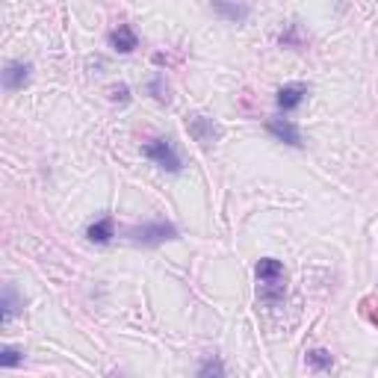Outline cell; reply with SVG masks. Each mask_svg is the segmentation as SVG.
Instances as JSON below:
<instances>
[{
    "instance_id": "6da1fadb",
    "label": "cell",
    "mask_w": 378,
    "mask_h": 378,
    "mask_svg": "<svg viewBox=\"0 0 378 378\" xmlns=\"http://www.w3.org/2000/svg\"><path fill=\"white\" fill-rule=\"evenodd\" d=\"M257 296L260 301H266V305H281L284 296H287V269L281 260L275 257H263L257 263Z\"/></svg>"
},
{
    "instance_id": "7a4b0ae2",
    "label": "cell",
    "mask_w": 378,
    "mask_h": 378,
    "mask_svg": "<svg viewBox=\"0 0 378 378\" xmlns=\"http://www.w3.org/2000/svg\"><path fill=\"white\" fill-rule=\"evenodd\" d=\"M169 239H178V228L172 222H148L130 231V243L145 245V248H157L162 243H169Z\"/></svg>"
},
{
    "instance_id": "3957f363",
    "label": "cell",
    "mask_w": 378,
    "mask_h": 378,
    "mask_svg": "<svg viewBox=\"0 0 378 378\" xmlns=\"http://www.w3.org/2000/svg\"><path fill=\"white\" fill-rule=\"evenodd\" d=\"M142 154H145L151 162H154V166L166 169V172H172V174H178V172L183 169L181 154L174 151L172 139H151V142L142 148Z\"/></svg>"
},
{
    "instance_id": "277c9868",
    "label": "cell",
    "mask_w": 378,
    "mask_h": 378,
    "mask_svg": "<svg viewBox=\"0 0 378 378\" xmlns=\"http://www.w3.org/2000/svg\"><path fill=\"white\" fill-rule=\"evenodd\" d=\"M186 130H189V136H192L198 145H204V148L222 139V128H219V124L213 121L210 116H198V112L186 119Z\"/></svg>"
},
{
    "instance_id": "5b68a950",
    "label": "cell",
    "mask_w": 378,
    "mask_h": 378,
    "mask_svg": "<svg viewBox=\"0 0 378 378\" xmlns=\"http://www.w3.org/2000/svg\"><path fill=\"white\" fill-rule=\"evenodd\" d=\"M30 74H33V66L24 59H9L3 66V89L6 92H18L24 86L30 83Z\"/></svg>"
},
{
    "instance_id": "8992f818",
    "label": "cell",
    "mask_w": 378,
    "mask_h": 378,
    "mask_svg": "<svg viewBox=\"0 0 378 378\" xmlns=\"http://www.w3.org/2000/svg\"><path fill=\"white\" fill-rule=\"evenodd\" d=\"M210 9L228 24H243L251 15L248 3H243V0H210Z\"/></svg>"
},
{
    "instance_id": "52a82bcc",
    "label": "cell",
    "mask_w": 378,
    "mask_h": 378,
    "mask_svg": "<svg viewBox=\"0 0 378 378\" xmlns=\"http://www.w3.org/2000/svg\"><path fill=\"white\" fill-rule=\"evenodd\" d=\"M266 130H269L278 142H284V145H293V148L305 145V142H301V130H298L289 119H269V121H266Z\"/></svg>"
},
{
    "instance_id": "ba28073f",
    "label": "cell",
    "mask_w": 378,
    "mask_h": 378,
    "mask_svg": "<svg viewBox=\"0 0 378 378\" xmlns=\"http://www.w3.org/2000/svg\"><path fill=\"white\" fill-rule=\"evenodd\" d=\"M109 45L119 50V54H133L136 47H139V36L133 33V27L128 24H119V30L109 33Z\"/></svg>"
},
{
    "instance_id": "9c48e42d",
    "label": "cell",
    "mask_w": 378,
    "mask_h": 378,
    "mask_svg": "<svg viewBox=\"0 0 378 378\" xmlns=\"http://www.w3.org/2000/svg\"><path fill=\"white\" fill-rule=\"evenodd\" d=\"M308 98V86H301V83H289V86H284V89H278V107L284 109V112H289V109H296V107H301V100Z\"/></svg>"
},
{
    "instance_id": "30bf717a",
    "label": "cell",
    "mask_w": 378,
    "mask_h": 378,
    "mask_svg": "<svg viewBox=\"0 0 378 378\" xmlns=\"http://www.w3.org/2000/svg\"><path fill=\"white\" fill-rule=\"evenodd\" d=\"M86 236H89L92 243H98V245H107L109 239L116 236V222H112V216L98 219V222H92L89 228H86Z\"/></svg>"
},
{
    "instance_id": "8fae6325",
    "label": "cell",
    "mask_w": 378,
    "mask_h": 378,
    "mask_svg": "<svg viewBox=\"0 0 378 378\" xmlns=\"http://www.w3.org/2000/svg\"><path fill=\"white\" fill-rule=\"evenodd\" d=\"M24 308V298L18 296V289L12 287V284H6L3 287V317H0V322L3 325H9L12 319H15V313Z\"/></svg>"
},
{
    "instance_id": "7c38bea8",
    "label": "cell",
    "mask_w": 378,
    "mask_h": 378,
    "mask_svg": "<svg viewBox=\"0 0 378 378\" xmlns=\"http://www.w3.org/2000/svg\"><path fill=\"white\" fill-rule=\"evenodd\" d=\"M172 89H169V83H166V77L162 74H154V77L148 80V95L157 100V104H169L172 100V95H169Z\"/></svg>"
},
{
    "instance_id": "4fadbf2b",
    "label": "cell",
    "mask_w": 378,
    "mask_h": 378,
    "mask_svg": "<svg viewBox=\"0 0 378 378\" xmlns=\"http://www.w3.org/2000/svg\"><path fill=\"white\" fill-rule=\"evenodd\" d=\"M308 363L313 370H331L334 358H331V351H325V349H310L308 351Z\"/></svg>"
},
{
    "instance_id": "5bb4252c",
    "label": "cell",
    "mask_w": 378,
    "mask_h": 378,
    "mask_svg": "<svg viewBox=\"0 0 378 378\" xmlns=\"http://www.w3.org/2000/svg\"><path fill=\"white\" fill-rule=\"evenodd\" d=\"M281 45L284 47H305V36H301V27L296 21L287 24V30L281 33Z\"/></svg>"
},
{
    "instance_id": "9a60e30c",
    "label": "cell",
    "mask_w": 378,
    "mask_h": 378,
    "mask_svg": "<svg viewBox=\"0 0 378 378\" xmlns=\"http://www.w3.org/2000/svg\"><path fill=\"white\" fill-rule=\"evenodd\" d=\"M21 361H24V355H21L18 349H12V346H3V351H0V367H3V370L18 367Z\"/></svg>"
},
{
    "instance_id": "2e32d148",
    "label": "cell",
    "mask_w": 378,
    "mask_h": 378,
    "mask_svg": "<svg viewBox=\"0 0 378 378\" xmlns=\"http://www.w3.org/2000/svg\"><path fill=\"white\" fill-rule=\"evenodd\" d=\"M198 375H201V378H210V375H225V363H222L219 358H207V361L198 367Z\"/></svg>"
},
{
    "instance_id": "e0dca14e",
    "label": "cell",
    "mask_w": 378,
    "mask_h": 378,
    "mask_svg": "<svg viewBox=\"0 0 378 378\" xmlns=\"http://www.w3.org/2000/svg\"><path fill=\"white\" fill-rule=\"evenodd\" d=\"M112 100H116V104H128V100H130V89L124 83L112 86Z\"/></svg>"
},
{
    "instance_id": "ac0fdd59",
    "label": "cell",
    "mask_w": 378,
    "mask_h": 378,
    "mask_svg": "<svg viewBox=\"0 0 378 378\" xmlns=\"http://www.w3.org/2000/svg\"><path fill=\"white\" fill-rule=\"evenodd\" d=\"M372 319H375V322H378V313H375V317H372Z\"/></svg>"
}]
</instances>
